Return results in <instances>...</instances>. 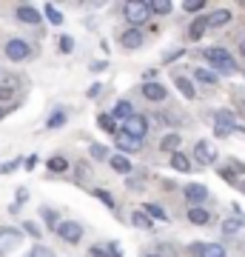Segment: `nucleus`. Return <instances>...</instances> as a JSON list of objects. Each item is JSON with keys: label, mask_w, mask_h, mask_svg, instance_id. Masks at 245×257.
<instances>
[{"label": "nucleus", "mask_w": 245, "mask_h": 257, "mask_svg": "<svg viewBox=\"0 0 245 257\" xmlns=\"http://www.w3.org/2000/svg\"><path fill=\"white\" fill-rule=\"evenodd\" d=\"M182 194H185V200L188 203H202V200H208V189L202 183H188L185 189H182Z\"/></svg>", "instance_id": "nucleus-10"}, {"label": "nucleus", "mask_w": 245, "mask_h": 257, "mask_svg": "<svg viewBox=\"0 0 245 257\" xmlns=\"http://www.w3.org/2000/svg\"><path fill=\"white\" fill-rule=\"evenodd\" d=\"M194 77H197L200 83H208V86H214V83H217V74L211 72V69H202V66L194 72Z\"/></svg>", "instance_id": "nucleus-29"}, {"label": "nucleus", "mask_w": 245, "mask_h": 257, "mask_svg": "<svg viewBox=\"0 0 245 257\" xmlns=\"http://www.w3.org/2000/svg\"><path fill=\"white\" fill-rule=\"evenodd\" d=\"M208 32V23H205V18H197L194 23H191V29H188V35H191V40H200L202 35Z\"/></svg>", "instance_id": "nucleus-21"}, {"label": "nucleus", "mask_w": 245, "mask_h": 257, "mask_svg": "<svg viewBox=\"0 0 245 257\" xmlns=\"http://www.w3.org/2000/svg\"><path fill=\"white\" fill-rule=\"evenodd\" d=\"M57 43H60V52H63V55H72L74 52V37L72 35H63Z\"/></svg>", "instance_id": "nucleus-33"}, {"label": "nucleus", "mask_w": 245, "mask_h": 257, "mask_svg": "<svg viewBox=\"0 0 245 257\" xmlns=\"http://www.w3.org/2000/svg\"><path fill=\"white\" fill-rule=\"evenodd\" d=\"M120 43L126 49H140L143 46V32H140V29H126V32L120 35Z\"/></svg>", "instance_id": "nucleus-14"}, {"label": "nucleus", "mask_w": 245, "mask_h": 257, "mask_svg": "<svg viewBox=\"0 0 245 257\" xmlns=\"http://www.w3.org/2000/svg\"><path fill=\"white\" fill-rule=\"evenodd\" d=\"M35 166H37V155H29L26 157V169H35Z\"/></svg>", "instance_id": "nucleus-42"}, {"label": "nucleus", "mask_w": 245, "mask_h": 257, "mask_svg": "<svg viewBox=\"0 0 245 257\" xmlns=\"http://www.w3.org/2000/svg\"><path fill=\"white\" fill-rule=\"evenodd\" d=\"M49 172H55V175H60V172H66L69 169V160L66 157H49Z\"/></svg>", "instance_id": "nucleus-27"}, {"label": "nucleus", "mask_w": 245, "mask_h": 257, "mask_svg": "<svg viewBox=\"0 0 245 257\" xmlns=\"http://www.w3.org/2000/svg\"><path fill=\"white\" fill-rule=\"evenodd\" d=\"M236 109H239V114L245 117V97H239V100H236Z\"/></svg>", "instance_id": "nucleus-46"}, {"label": "nucleus", "mask_w": 245, "mask_h": 257, "mask_svg": "<svg viewBox=\"0 0 245 257\" xmlns=\"http://www.w3.org/2000/svg\"><path fill=\"white\" fill-rule=\"evenodd\" d=\"M131 223H134L137 229H151V226H154L151 217H148L145 211H131Z\"/></svg>", "instance_id": "nucleus-24"}, {"label": "nucleus", "mask_w": 245, "mask_h": 257, "mask_svg": "<svg viewBox=\"0 0 245 257\" xmlns=\"http://www.w3.org/2000/svg\"><path fill=\"white\" fill-rule=\"evenodd\" d=\"M180 135H165V138L163 140H160V149H163V152H171V155H174V152H177V149H180Z\"/></svg>", "instance_id": "nucleus-22"}, {"label": "nucleus", "mask_w": 245, "mask_h": 257, "mask_svg": "<svg viewBox=\"0 0 245 257\" xmlns=\"http://www.w3.org/2000/svg\"><path fill=\"white\" fill-rule=\"evenodd\" d=\"M94 197H97V200H103L106 206H109V209H114V197H111L109 192H103V189H97V192H94Z\"/></svg>", "instance_id": "nucleus-37"}, {"label": "nucleus", "mask_w": 245, "mask_h": 257, "mask_svg": "<svg viewBox=\"0 0 245 257\" xmlns=\"http://www.w3.org/2000/svg\"><path fill=\"white\" fill-rule=\"evenodd\" d=\"M228 20H231V12H228V9H217V12H211L208 18H205V23H208V29H219V26H225Z\"/></svg>", "instance_id": "nucleus-16"}, {"label": "nucleus", "mask_w": 245, "mask_h": 257, "mask_svg": "<svg viewBox=\"0 0 245 257\" xmlns=\"http://www.w3.org/2000/svg\"><path fill=\"white\" fill-rule=\"evenodd\" d=\"M174 86L180 89V94H182V97H188V100H194V97H197V89H194V83H191L188 77H182V74H177V77H174Z\"/></svg>", "instance_id": "nucleus-15"}, {"label": "nucleus", "mask_w": 245, "mask_h": 257, "mask_svg": "<svg viewBox=\"0 0 245 257\" xmlns=\"http://www.w3.org/2000/svg\"><path fill=\"white\" fill-rule=\"evenodd\" d=\"M15 197H18V203H23L29 197V192H26V189H18V194H15Z\"/></svg>", "instance_id": "nucleus-45"}, {"label": "nucleus", "mask_w": 245, "mask_h": 257, "mask_svg": "<svg viewBox=\"0 0 245 257\" xmlns=\"http://www.w3.org/2000/svg\"><path fill=\"white\" fill-rule=\"evenodd\" d=\"M43 12H46V18H49V23H52V26H60V23H63V15L57 12V6H52V3H46V6H43Z\"/></svg>", "instance_id": "nucleus-26"}, {"label": "nucleus", "mask_w": 245, "mask_h": 257, "mask_svg": "<svg viewBox=\"0 0 245 257\" xmlns=\"http://www.w3.org/2000/svg\"><path fill=\"white\" fill-rule=\"evenodd\" d=\"M214 128H231V132H234V128H236V117H234V111H228V109L214 111Z\"/></svg>", "instance_id": "nucleus-13"}, {"label": "nucleus", "mask_w": 245, "mask_h": 257, "mask_svg": "<svg viewBox=\"0 0 245 257\" xmlns=\"http://www.w3.org/2000/svg\"><path fill=\"white\" fill-rule=\"evenodd\" d=\"M109 163H111V169H114L117 175H128V172H131V160H128L126 155H111Z\"/></svg>", "instance_id": "nucleus-17"}, {"label": "nucleus", "mask_w": 245, "mask_h": 257, "mask_svg": "<svg viewBox=\"0 0 245 257\" xmlns=\"http://www.w3.org/2000/svg\"><path fill=\"white\" fill-rule=\"evenodd\" d=\"M171 169H177V172H188L191 160L182 155V152H174V155H171Z\"/></svg>", "instance_id": "nucleus-23"}, {"label": "nucleus", "mask_w": 245, "mask_h": 257, "mask_svg": "<svg viewBox=\"0 0 245 257\" xmlns=\"http://www.w3.org/2000/svg\"><path fill=\"white\" fill-rule=\"evenodd\" d=\"M191 251L197 257H225V248L219 246V243H194Z\"/></svg>", "instance_id": "nucleus-9"}, {"label": "nucleus", "mask_w": 245, "mask_h": 257, "mask_svg": "<svg viewBox=\"0 0 245 257\" xmlns=\"http://www.w3.org/2000/svg\"><path fill=\"white\" fill-rule=\"evenodd\" d=\"M239 186H242V189H245V183H239Z\"/></svg>", "instance_id": "nucleus-49"}, {"label": "nucleus", "mask_w": 245, "mask_h": 257, "mask_svg": "<svg viewBox=\"0 0 245 257\" xmlns=\"http://www.w3.org/2000/svg\"><path fill=\"white\" fill-rule=\"evenodd\" d=\"M40 214L46 217V223H49L52 229H57V226H60V220H57V214H55L52 209H40Z\"/></svg>", "instance_id": "nucleus-35"}, {"label": "nucleus", "mask_w": 245, "mask_h": 257, "mask_svg": "<svg viewBox=\"0 0 245 257\" xmlns=\"http://www.w3.org/2000/svg\"><path fill=\"white\" fill-rule=\"evenodd\" d=\"M188 220L194 223V226H205V223L211 220V214L202 209V206H191L188 209Z\"/></svg>", "instance_id": "nucleus-18"}, {"label": "nucleus", "mask_w": 245, "mask_h": 257, "mask_svg": "<svg viewBox=\"0 0 245 257\" xmlns=\"http://www.w3.org/2000/svg\"><path fill=\"white\" fill-rule=\"evenodd\" d=\"M123 132L131 135V138H137V140H143L145 135H148V120H145L143 114H131V117L123 123Z\"/></svg>", "instance_id": "nucleus-5"}, {"label": "nucleus", "mask_w": 245, "mask_h": 257, "mask_svg": "<svg viewBox=\"0 0 245 257\" xmlns=\"http://www.w3.org/2000/svg\"><path fill=\"white\" fill-rule=\"evenodd\" d=\"M194 157H197V163L200 166H211L214 163V157H217V152H214V146H211L208 140H200V143L194 146Z\"/></svg>", "instance_id": "nucleus-8"}, {"label": "nucleus", "mask_w": 245, "mask_h": 257, "mask_svg": "<svg viewBox=\"0 0 245 257\" xmlns=\"http://www.w3.org/2000/svg\"><path fill=\"white\" fill-rule=\"evenodd\" d=\"M89 69H91V72H103V69H106V63H103V60H97V63H91Z\"/></svg>", "instance_id": "nucleus-43"}, {"label": "nucleus", "mask_w": 245, "mask_h": 257, "mask_svg": "<svg viewBox=\"0 0 245 257\" xmlns=\"http://www.w3.org/2000/svg\"><path fill=\"white\" fill-rule=\"evenodd\" d=\"M140 92H143V97H145V100H157V103L168 97V89H165L163 83H154V80L143 83V89H140Z\"/></svg>", "instance_id": "nucleus-7"}, {"label": "nucleus", "mask_w": 245, "mask_h": 257, "mask_svg": "<svg viewBox=\"0 0 245 257\" xmlns=\"http://www.w3.org/2000/svg\"><path fill=\"white\" fill-rule=\"evenodd\" d=\"M20 243H23V231L20 229H12V226L0 229V254H9V251L20 248Z\"/></svg>", "instance_id": "nucleus-3"}, {"label": "nucleus", "mask_w": 245, "mask_h": 257, "mask_svg": "<svg viewBox=\"0 0 245 257\" xmlns=\"http://www.w3.org/2000/svg\"><path fill=\"white\" fill-rule=\"evenodd\" d=\"M57 234H60V237L66 240V243H80L83 240V226L80 223H74V220H63L60 223V226H57Z\"/></svg>", "instance_id": "nucleus-6"}, {"label": "nucleus", "mask_w": 245, "mask_h": 257, "mask_svg": "<svg viewBox=\"0 0 245 257\" xmlns=\"http://www.w3.org/2000/svg\"><path fill=\"white\" fill-rule=\"evenodd\" d=\"M6 114H9V109H3V106H0V120L6 117Z\"/></svg>", "instance_id": "nucleus-47"}, {"label": "nucleus", "mask_w": 245, "mask_h": 257, "mask_svg": "<svg viewBox=\"0 0 245 257\" xmlns=\"http://www.w3.org/2000/svg\"><path fill=\"white\" fill-rule=\"evenodd\" d=\"M145 214H148V217H157V220H168V214H165L163 209H160V206H157V203H145Z\"/></svg>", "instance_id": "nucleus-31"}, {"label": "nucleus", "mask_w": 245, "mask_h": 257, "mask_svg": "<svg viewBox=\"0 0 245 257\" xmlns=\"http://www.w3.org/2000/svg\"><path fill=\"white\" fill-rule=\"evenodd\" d=\"M114 143H117L120 155H123V152H140V146H143V140L131 138V135H126V132H120L117 138H114Z\"/></svg>", "instance_id": "nucleus-12"}, {"label": "nucleus", "mask_w": 245, "mask_h": 257, "mask_svg": "<svg viewBox=\"0 0 245 257\" xmlns=\"http://www.w3.org/2000/svg\"><path fill=\"white\" fill-rule=\"evenodd\" d=\"M126 20L131 23V29L143 26L145 20H151V6L145 0H131V3H126Z\"/></svg>", "instance_id": "nucleus-1"}, {"label": "nucleus", "mask_w": 245, "mask_h": 257, "mask_svg": "<svg viewBox=\"0 0 245 257\" xmlns=\"http://www.w3.org/2000/svg\"><path fill=\"white\" fill-rule=\"evenodd\" d=\"M29 257H55V251H52L49 246H35Z\"/></svg>", "instance_id": "nucleus-36"}, {"label": "nucleus", "mask_w": 245, "mask_h": 257, "mask_svg": "<svg viewBox=\"0 0 245 257\" xmlns=\"http://www.w3.org/2000/svg\"><path fill=\"white\" fill-rule=\"evenodd\" d=\"M100 92H103L100 83H91V86H89V97H91V100H94V97H100Z\"/></svg>", "instance_id": "nucleus-41"}, {"label": "nucleus", "mask_w": 245, "mask_h": 257, "mask_svg": "<svg viewBox=\"0 0 245 257\" xmlns=\"http://www.w3.org/2000/svg\"><path fill=\"white\" fill-rule=\"evenodd\" d=\"M18 20H20V23H26V26H37L43 18H40V12H37L35 6L23 3V6H18Z\"/></svg>", "instance_id": "nucleus-11"}, {"label": "nucleus", "mask_w": 245, "mask_h": 257, "mask_svg": "<svg viewBox=\"0 0 245 257\" xmlns=\"http://www.w3.org/2000/svg\"><path fill=\"white\" fill-rule=\"evenodd\" d=\"M97 126H100L103 132H109V135H114V138L120 135V128H117V120L111 117V114H100V117H97Z\"/></svg>", "instance_id": "nucleus-20"}, {"label": "nucleus", "mask_w": 245, "mask_h": 257, "mask_svg": "<svg viewBox=\"0 0 245 257\" xmlns=\"http://www.w3.org/2000/svg\"><path fill=\"white\" fill-rule=\"evenodd\" d=\"M89 254H91V257H111V254H109V246H91Z\"/></svg>", "instance_id": "nucleus-40"}, {"label": "nucleus", "mask_w": 245, "mask_h": 257, "mask_svg": "<svg viewBox=\"0 0 245 257\" xmlns=\"http://www.w3.org/2000/svg\"><path fill=\"white\" fill-rule=\"evenodd\" d=\"M63 123H66V111L63 109H55V114L46 120V126L49 128H57V126H63Z\"/></svg>", "instance_id": "nucleus-32"}, {"label": "nucleus", "mask_w": 245, "mask_h": 257, "mask_svg": "<svg viewBox=\"0 0 245 257\" xmlns=\"http://www.w3.org/2000/svg\"><path fill=\"white\" fill-rule=\"evenodd\" d=\"M231 172H236V175H242V172H245V166H242V163H236V160H234V163H231Z\"/></svg>", "instance_id": "nucleus-44"}, {"label": "nucleus", "mask_w": 245, "mask_h": 257, "mask_svg": "<svg viewBox=\"0 0 245 257\" xmlns=\"http://www.w3.org/2000/svg\"><path fill=\"white\" fill-rule=\"evenodd\" d=\"M202 57H205V60H208L211 66H217V69H219L222 74H231V72H234V57L228 55L225 49H219V46L205 49V52H202Z\"/></svg>", "instance_id": "nucleus-2"}, {"label": "nucleus", "mask_w": 245, "mask_h": 257, "mask_svg": "<svg viewBox=\"0 0 245 257\" xmlns=\"http://www.w3.org/2000/svg\"><path fill=\"white\" fill-rule=\"evenodd\" d=\"M29 55H32V49H29V43L23 37H12L9 43H6V57H9L12 63H23Z\"/></svg>", "instance_id": "nucleus-4"}, {"label": "nucleus", "mask_w": 245, "mask_h": 257, "mask_svg": "<svg viewBox=\"0 0 245 257\" xmlns=\"http://www.w3.org/2000/svg\"><path fill=\"white\" fill-rule=\"evenodd\" d=\"M89 155L94 157V160H109V149L103 146V143H91V146H89Z\"/></svg>", "instance_id": "nucleus-30"}, {"label": "nucleus", "mask_w": 245, "mask_h": 257, "mask_svg": "<svg viewBox=\"0 0 245 257\" xmlns=\"http://www.w3.org/2000/svg\"><path fill=\"white\" fill-rule=\"evenodd\" d=\"M148 6H151V15H168L174 9L168 0H148Z\"/></svg>", "instance_id": "nucleus-25"}, {"label": "nucleus", "mask_w": 245, "mask_h": 257, "mask_svg": "<svg viewBox=\"0 0 245 257\" xmlns=\"http://www.w3.org/2000/svg\"><path fill=\"white\" fill-rule=\"evenodd\" d=\"M239 55L245 57V40H242V43H239Z\"/></svg>", "instance_id": "nucleus-48"}, {"label": "nucleus", "mask_w": 245, "mask_h": 257, "mask_svg": "<svg viewBox=\"0 0 245 257\" xmlns=\"http://www.w3.org/2000/svg\"><path fill=\"white\" fill-rule=\"evenodd\" d=\"M239 229H242V220L239 217H231V220L222 223V234H228V237L231 234H239Z\"/></svg>", "instance_id": "nucleus-28"}, {"label": "nucleus", "mask_w": 245, "mask_h": 257, "mask_svg": "<svg viewBox=\"0 0 245 257\" xmlns=\"http://www.w3.org/2000/svg\"><path fill=\"white\" fill-rule=\"evenodd\" d=\"M15 100V89L6 86V83H0V103H12Z\"/></svg>", "instance_id": "nucleus-34"}, {"label": "nucleus", "mask_w": 245, "mask_h": 257, "mask_svg": "<svg viewBox=\"0 0 245 257\" xmlns=\"http://www.w3.org/2000/svg\"><path fill=\"white\" fill-rule=\"evenodd\" d=\"M202 6H205V0H185V3H182V9L185 12H200Z\"/></svg>", "instance_id": "nucleus-38"}, {"label": "nucleus", "mask_w": 245, "mask_h": 257, "mask_svg": "<svg viewBox=\"0 0 245 257\" xmlns=\"http://www.w3.org/2000/svg\"><path fill=\"white\" fill-rule=\"evenodd\" d=\"M23 231H26V234H32V237H40V226H37V223H32V220L23 223Z\"/></svg>", "instance_id": "nucleus-39"}, {"label": "nucleus", "mask_w": 245, "mask_h": 257, "mask_svg": "<svg viewBox=\"0 0 245 257\" xmlns=\"http://www.w3.org/2000/svg\"><path fill=\"white\" fill-rule=\"evenodd\" d=\"M131 114H134V106H131V103H128V100H120L117 106L111 109V117H120V120H123V123H126V120L131 117Z\"/></svg>", "instance_id": "nucleus-19"}]
</instances>
